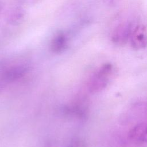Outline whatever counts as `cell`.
<instances>
[{
    "label": "cell",
    "instance_id": "6da1fadb",
    "mask_svg": "<svg viewBox=\"0 0 147 147\" xmlns=\"http://www.w3.org/2000/svg\"><path fill=\"white\" fill-rule=\"evenodd\" d=\"M117 70L115 66L110 63L101 65L91 77L88 88L92 93H97L105 90L115 79Z\"/></svg>",
    "mask_w": 147,
    "mask_h": 147
},
{
    "label": "cell",
    "instance_id": "7a4b0ae2",
    "mask_svg": "<svg viewBox=\"0 0 147 147\" xmlns=\"http://www.w3.org/2000/svg\"><path fill=\"white\" fill-rule=\"evenodd\" d=\"M133 26L131 23L123 22L118 25L114 30L111 40L113 42L117 45H123L128 40L133 31Z\"/></svg>",
    "mask_w": 147,
    "mask_h": 147
},
{
    "label": "cell",
    "instance_id": "3957f363",
    "mask_svg": "<svg viewBox=\"0 0 147 147\" xmlns=\"http://www.w3.org/2000/svg\"><path fill=\"white\" fill-rule=\"evenodd\" d=\"M130 41L131 45L136 50H140L147 46V31L144 25L136 26L131 32Z\"/></svg>",
    "mask_w": 147,
    "mask_h": 147
},
{
    "label": "cell",
    "instance_id": "277c9868",
    "mask_svg": "<svg viewBox=\"0 0 147 147\" xmlns=\"http://www.w3.org/2000/svg\"><path fill=\"white\" fill-rule=\"evenodd\" d=\"M129 138L136 144H147V119L141 121L129 130Z\"/></svg>",
    "mask_w": 147,
    "mask_h": 147
},
{
    "label": "cell",
    "instance_id": "5b68a950",
    "mask_svg": "<svg viewBox=\"0 0 147 147\" xmlns=\"http://www.w3.org/2000/svg\"><path fill=\"white\" fill-rule=\"evenodd\" d=\"M65 45V38L64 35L60 34L53 39L52 43V49L54 52H59L64 49Z\"/></svg>",
    "mask_w": 147,
    "mask_h": 147
}]
</instances>
